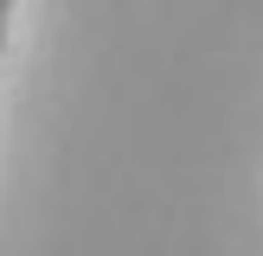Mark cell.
<instances>
[{
    "label": "cell",
    "instance_id": "1",
    "mask_svg": "<svg viewBox=\"0 0 263 256\" xmlns=\"http://www.w3.org/2000/svg\"><path fill=\"white\" fill-rule=\"evenodd\" d=\"M7 13H13V0H0V38H7Z\"/></svg>",
    "mask_w": 263,
    "mask_h": 256
}]
</instances>
